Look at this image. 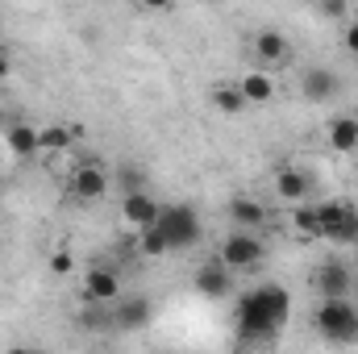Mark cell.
<instances>
[{"label": "cell", "mask_w": 358, "mask_h": 354, "mask_svg": "<svg viewBox=\"0 0 358 354\" xmlns=\"http://www.w3.org/2000/svg\"><path fill=\"white\" fill-rule=\"evenodd\" d=\"M287 313H292L287 288L263 283V288L246 292V300L238 304V334H242V342H259V338L279 334L287 325Z\"/></svg>", "instance_id": "6da1fadb"}, {"label": "cell", "mask_w": 358, "mask_h": 354, "mask_svg": "<svg viewBox=\"0 0 358 354\" xmlns=\"http://www.w3.org/2000/svg\"><path fill=\"white\" fill-rule=\"evenodd\" d=\"M155 229L163 234L167 250H192L200 238H204V225H200V213L192 204H167L155 221Z\"/></svg>", "instance_id": "7a4b0ae2"}, {"label": "cell", "mask_w": 358, "mask_h": 354, "mask_svg": "<svg viewBox=\"0 0 358 354\" xmlns=\"http://www.w3.org/2000/svg\"><path fill=\"white\" fill-rule=\"evenodd\" d=\"M263 255H267V246H263L259 234H242V229H234V234L221 242V259H217V263L225 267L229 275H238V271H255V267L263 263Z\"/></svg>", "instance_id": "3957f363"}, {"label": "cell", "mask_w": 358, "mask_h": 354, "mask_svg": "<svg viewBox=\"0 0 358 354\" xmlns=\"http://www.w3.org/2000/svg\"><path fill=\"white\" fill-rule=\"evenodd\" d=\"M317 330L329 342H358V309L350 300H325L317 309Z\"/></svg>", "instance_id": "277c9868"}, {"label": "cell", "mask_w": 358, "mask_h": 354, "mask_svg": "<svg viewBox=\"0 0 358 354\" xmlns=\"http://www.w3.org/2000/svg\"><path fill=\"white\" fill-rule=\"evenodd\" d=\"M313 208H317L321 238H334V242H358V208L355 204L325 200V204H313Z\"/></svg>", "instance_id": "5b68a950"}, {"label": "cell", "mask_w": 358, "mask_h": 354, "mask_svg": "<svg viewBox=\"0 0 358 354\" xmlns=\"http://www.w3.org/2000/svg\"><path fill=\"white\" fill-rule=\"evenodd\" d=\"M350 288H355V267L346 259H325L317 267V292L321 300H350Z\"/></svg>", "instance_id": "8992f818"}, {"label": "cell", "mask_w": 358, "mask_h": 354, "mask_svg": "<svg viewBox=\"0 0 358 354\" xmlns=\"http://www.w3.org/2000/svg\"><path fill=\"white\" fill-rule=\"evenodd\" d=\"M67 192H71V200H80V204H92V200H100V196L108 192V176H104L96 163H80V167L71 171V183H67Z\"/></svg>", "instance_id": "52a82bcc"}, {"label": "cell", "mask_w": 358, "mask_h": 354, "mask_svg": "<svg viewBox=\"0 0 358 354\" xmlns=\"http://www.w3.org/2000/svg\"><path fill=\"white\" fill-rule=\"evenodd\" d=\"M84 300L88 304H117L121 300V279H117V271H108V267H92L88 275H84Z\"/></svg>", "instance_id": "ba28073f"}, {"label": "cell", "mask_w": 358, "mask_h": 354, "mask_svg": "<svg viewBox=\"0 0 358 354\" xmlns=\"http://www.w3.org/2000/svg\"><path fill=\"white\" fill-rule=\"evenodd\" d=\"M159 200L150 196V192H134V196H121V217L142 234V229H155V221H159Z\"/></svg>", "instance_id": "9c48e42d"}, {"label": "cell", "mask_w": 358, "mask_h": 354, "mask_svg": "<svg viewBox=\"0 0 358 354\" xmlns=\"http://www.w3.org/2000/svg\"><path fill=\"white\" fill-rule=\"evenodd\" d=\"M117 330H142L146 321H150V300L146 296H121L117 304H113V317H108Z\"/></svg>", "instance_id": "30bf717a"}, {"label": "cell", "mask_w": 358, "mask_h": 354, "mask_svg": "<svg viewBox=\"0 0 358 354\" xmlns=\"http://www.w3.org/2000/svg\"><path fill=\"white\" fill-rule=\"evenodd\" d=\"M229 221H234L242 234H259V229L267 225V208H263L259 200H250V196H234V200H229Z\"/></svg>", "instance_id": "8fae6325"}, {"label": "cell", "mask_w": 358, "mask_h": 354, "mask_svg": "<svg viewBox=\"0 0 358 354\" xmlns=\"http://www.w3.org/2000/svg\"><path fill=\"white\" fill-rule=\"evenodd\" d=\"M229 288H234V275H229L221 263H204L200 271H196V292H200V296H208V300H225Z\"/></svg>", "instance_id": "7c38bea8"}, {"label": "cell", "mask_w": 358, "mask_h": 354, "mask_svg": "<svg viewBox=\"0 0 358 354\" xmlns=\"http://www.w3.org/2000/svg\"><path fill=\"white\" fill-rule=\"evenodd\" d=\"M338 76L329 71V67H308L304 71V80H300V92L308 96V100H334L338 96Z\"/></svg>", "instance_id": "4fadbf2b"}, {"label": "cell", "mask_w": 358, "mask_h": 354, "mask_svg": "<svg viewBox=\"0 0 358 354\" xmlns=\"http://www.w3.org/2000/svg\"><path fill=\"white\" fill-rule=\"evenodd\" d=\"M255 55L263 63H287L292 59V42L279 34V29H259L255 34Z\"/></svg>", "instance_id": "5bb4252c"}, {"label": "cell", "mask_w": 358, "mask_h": 354, "mask_svg": "<svg viewBox=\"0 0 358 354\" xmlns=\"http://www.w3.org/2000/svg\"><path fill=\"white\" fill-rule=\"evenodd\" d=\"M4 146L17 155V159H29V155H38L42 146H38V129L34 125H25V121H13L8 129H4Z\"/></svg>", "instance_id": "9a60e30c"}, {"label": "cell", "mask_w": 358, "mask_h": 354, "mask_svg": "<svg viewBox=\"0 0 358 354\" xmlns=\"http://www.w3.org/2000/svg\"><path fill=\"white\" fill-rule=\"evenodd\" d=\"M275 192H279V200H304V196L313 192V179L304 176L300 167H279V176H275Z\"/></svg>", "instance_id": "2e32d148"}, {"label": "cell", "mask_w": 358, "mask_h": 354, "mask_svg": "<svg viewBox=\"0 0 358 354\" xmlns=\"http://www.w3.org/2000/svg\"><path fill=\"white\" fill-rule=\"evenodd\" d=\"M329 146L342 155L358 150V117H334L329 121Z\"/></svg>", "instance_id": "e0dca14e"}, {"label": "cell", "mask_w": 358, "mask_h": 354, "mask_svg": "<svg viewBox=\"0 0 358 354\" xmlns=\"http://www.w3.org/2000/svg\"><path fill=\"white\" fill-rule=\"evenodd\" d=\"M80 134H84L80 125H46V129H38V146L42 150H67Z\"/></svg>", "instance_id": "ac0fdd59"}, {"label": "cell", "mask_w": 358, "mask_h": 354, "mask_svg": "<svg viewBox=\"0 0 358 354\" xmlns=\"http://www.w3.org/2000/svg\"><path fill=\"white\" fill-rule=\"evenodd\" d=\"M238 88H242V96H246V104H267L271 96H275V80H271L267 71H250Z\"/></svg>", "instance_id": "d6986e66"}, {"label": "cell", "mask_w": 358, "mask_h": 354, "mask_svg": "<svg viewBox=\"0 0 358 354\" xmlns=\"http://www.w3.org/2000/svg\"><path fill=\"white\" fill-rule=\"evenodd\" d=\"M213 104L221 108V113H242L246 108V96L238 84H221V88H213Z\"/></svg>", "instance_id": "ffe728a7"}, {"label": "cell", "mask_w": 358, "mask_h": 354, "mask_svg": "<svg viewBox=\"0 0 358 354\" xmlns=\"http://www.w3.org/2000/svg\"><path fill=\"white\" fill-rule=\"evenodd\" d=\"M292 225H296L300 234H308V238H321V225H317V208H313V204H300V208L292 213Z\"/></svg>", "instance_id": "44dd1931"}, {"label": "cell", "mask_w": 358, "mask_h": 354, "mask_svg": "<svg viewBox=\"0 0 358 354\" xmlns=\"http://www.w3.org/2000/svg\"><path fill=\"white\" fill-rule=\"evenodd\" d=\"M117 183H121V192H125V196L146 192V176H142V167H134V163H125V167L117 171Z\"/></svg>", "instance_id": "7402d4cb"}, {"label": "cell", "mask_w": 358, "mask_h": 354, "mask_svg": "<svg viewBox=\"0 0 358 354\" xmlns=\"http://www.w3.org/2000/svg\"><path fill=\"white\" fill-rule=\"evenodd\" d=\"M138 246H142V255H146V259L167 255V242H163V234H159V229H142V242H138Z\"/></svg>", "instance_id": "603a6c76"}, {"label": "cell", "mask_w": 358, "mask_h": 354, "mask_svg": "<svg viewBox=\"0 0 358 354\" xmlns=\"http://www.w3.org/2000/svg\"><path fill=\"white\" fill-rule=\"evenodd\" d=\"M50 271H55V275H67V271H71V267H76V259H71V255H67V250H55V255H50Z\"/></svg>", "instance_id": "cb8c5ba5"}, {"label": "cell", "mask_w": 358, "mask_h": 354, "mask_svg": "<svg viewBox=\"0 0 358 354\" xmlns=\"http://www.w3.org/2000/svg\"><path fill=\"white\" fill-rule=\"evenodd\" d=\"M342 42H346V50H350V55H358V21H350V25H346Z\"/></svg>", "instance_id": "d4e9b609"}, {"label": "cell", "mask_w": 358, "mask_h": 354, "mask_svg": "<svg viewBox=\"0 0 358 354\" xmlns=\"http://www.w3.org/2000/svg\"><path fill=\"white\" fill-rule=\"evenodd\" d=\"M321 13H325V17H346V4H342V0H325Z\"/></svg>", "instance_id": "484cf974"}, {"label": "cell", "mask_w": 358, "mask_h": 354, "mask_svg": "<svg viewBox=\"0 0 358 354\" xmlns=\"http://www.w3.org/2000/svg\"><path fill=\"white\" fill-rule=\"evenodd\" d=\"M8 71H13V59H8V55H4V50H0V80H4V76H8Z\"/></svg>", "instance_id": "4316f807"}, {"label": "cell", "mask_w": 358, "mask_h": 354, "mask_svg": "<svg viewBox=\"0 0 358 354\" xmlns=\"http://www.w3.org/2000/svg\"><path fill=\"white\" fill-rule=\"evenodd\" d=\"M4 354H42V351H34V346H13V351H4Z\"/></svg>", "instance_id": "83f0119b"}, {"label": "cell", "mask_w": 358, "mask_h": 354, "mask_svg": "<svg viewBox=\"0 0 358 354\" xmlns=\"http://www.w3.org/2000/svg\"><path fill=\"white\" fill-rule=\"evenodd\" d=\"M355 279H358V263H355Z\"/></svg>", "instance_id": "f1b7e54d"}, {"label": "cell", "mask_w": 358, "mask_h": 354, "mask_svg": "<svg viewBox=\"0 0 358 354\" xmlns=\"http://www.w3.org/2000/svg\"><path fill=\"white\" fill-rule=\"evenodd\" d=\"M355 21H358V17H355Z\"/></svg>", "instance_id": "f546056e"}]
</instances>
